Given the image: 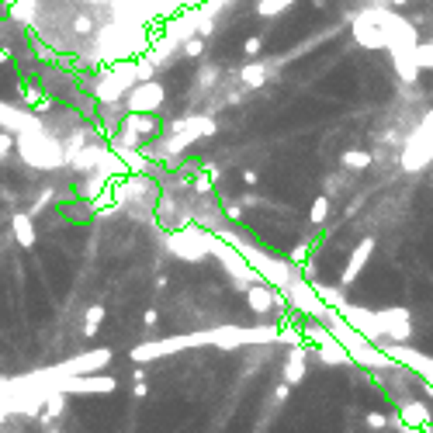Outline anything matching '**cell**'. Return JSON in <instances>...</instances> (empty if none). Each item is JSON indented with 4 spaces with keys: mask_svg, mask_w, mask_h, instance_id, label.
<instances>
[{
    "mask_svg": "<svg viewBox=\"0 0 433 433\" xmlns=\"http://www.w3.org/2000/svg\"><path fill=\"white\" fill-rule=\"evenodd\" d=\"M14 149H17V156H21L28 167H35V170H59V167L70 163V156H66V142L56 139L45 125H42V129L17 132Z\"/></svg>",
    "mask_w": 433,
    "mask_h": 433,
    "instance_id": "6da1fadb",
    "label": "cell"
},
{
    "mask_svg": "<svg viewBox=\"0 0 433 433\" xmlns=\"http://www.w3.org/2000/svg\"><path fill=\"white\" fill-rule=\"evenodd\" d=\"M156 73V63L153 59H139V63H118L111 66L108 73H101V80L94 84V97L101 104H118L132 94V87L142 84V80H153Z\"/></svg>",
    "mask_w": 433,
    "mask_h": 433,
    "instance_id": "7a4b0ae2",
    "label": "cell"
},
{
    "mask_svg": "<svg viewBox=\"0 0 433 433\" xmlns=\"http://www.w3.org/2000/svg\"><path fill=\"white\" fill-rule=\"evenodd\" d=\"M163 247L177 260L201 263V260H208V254H212V233H205L198 226H180V229H173L170 236L163 240Z\"/></svg>",
    "mask_w": 433,
    "mask_h": 433,
    "instance_id": "3957f363",
    "label": "cell"
},
{
    "mask_svg": "<svg viewBox=\"0 0 433 433\" xmlns=\"http://www.w3.org/2000/svg\"><path fill=\"white\" fill-rule=\"evenodd\" d=\"M215 132H219V125H215L208 115H194V125H191V129L170 132L163 142L149 146V156H177V153H184L187 146H194L198 139H205V135H215Z\"/></svg>",
    "mask_w": 433,
    "mask_h": 433,
    "instance_id": "277c9868",
    "label": "cell"
},
{
    "mask_svg": "<svg viewBox=\"0 0 433 433\" xmlns=\"http://www.w3.org/2000/svg\"><path fill=\"white\" fill-rule=\"evenodd\" d=\"M433 160V111L427 115V122L413 132V139L406 142V149H402V170H427Z\"/></svg>",
    "mask_w": 433,
    "mask_h": 433,
    "instance_id": "5b68a950",
    "label": "cell"
},
{
    "mask_svg": "<svg viewBox=\"0 0 433 433\" xmlns=\"http://www.w3.org/2000/svg\"><path fill=\"white\" fill-rule=\"evenodd\" d=\"M284 295H288V302H291V309H298L302 316H312V319H326L330 316V305L323 302V295H319V288H312L305 277H291V284L284 288Z\"/></svg>",
    "mask_w": 433,
    "mask_h": 433,
    "instance_id": "8992f818",
    "label": "cell"
},
{
    "mask_svg": "<svg viewBox=\"0 0 433 433\" xmlns=\"http://www.w3.org/2000/svg\"><path fill=\"white\" fill-rule=\"evenodd\" d=\"M52 388H59V392H66V395H108V392H115L118 388V381H115V374H66V378H56V385Z\"/></svg>",
    "mask_w": 433,
    "mask_h": 433,
    "instance_id": "52a82bcc",
    "label": "cell"
},
{
    "mask_svg": "<svg viewBox=\"0 0 433 433\" xmlns=\"http://www.w3.org/2000/svg\"><path fill=\"white\" fill-rule=\"evenodd\" d=\"M111 346H97V350H84V353H77V357H70V360H63V364H52V374L56 378H66V374H97V371H104L108 364H111ZM56 385V381H52Z\"/></svg>",
    "mask_w": 433,
    "mask_h": 433,
    "instance_id": "ba28073f",
    "label": "cell"
},
{
    "mask_svg": "<svg viewBox=\"0 0 433 433\" xmlns=\"http://www.w3.org/2000/svg\"><path fill=\"white\" fill-rule=\"evenodd\" d=\"M167 101V90L160 80H142V84L132 87V94L125 97V111H135V115H153L160 111Z\"/></svg>",
    "mask_w": 433,
    "mask_h": 433,
    "instance_id": "9c48e42d",
    "label": "cell"
},
{
    "mask_svg": "<svg viewBox=\"0 0 433 433\" xmlns=\"http://www.w3.org/2000/svg\"><path fill=\"white\" fill-rule=\"evenodd\" d=\"M353 42L360 49H388V38H385L381 21H378V7H367L364 14H357V21H353Z\"/></svg>",
    "mask_w": 433,
    "mask_h": 433,
    "instance_id": "30bf717a",
    "label": "cell"
},
{
    "mask_svg": "<svg viewBox=\"0 0 433 433\" xmlns=\"http://www.w3.org/2000/svg\"><path fill=\"white\" fill-rule=\"evenodd\" d=\"M378 326H381V337L392 340V344H402L413 337V316L406 309H385L378 312Z\"/></svg>",
    "mask_w": 433,
    "mask_h": 433,
    "instance_id": "8fae6325",
    "label": "cell"
},
{
    "mask_svg": "<svg viewBox=\"0 0 433 433\" xmlns=\"http://www.w3.org/2000/svg\"><path fill=\"white\" fill-rule=\"evenodd\" d=\"M45 122L38 118V115H31V111H21V108H10V104H3L0 101V129L3 132H28V129H42Z\"/></svg>",
    "mask_w": 433,
    "mask_h": 433,
    "instance_id": "7c38bea8",
    "label": "cell"
},
{
    "mask_svg": "<svg viewBox=\"0 0 433 433\" xmlns=\"http://www.w3.org/2000/svg\"><path fill=\"white\" fill-rule=\"evenodd\" d=\"M371 254H374V236H364L360 243H357V250L350 254V260H346V267H344V277H340V284H353V277L367 267V260H371Z\"/></svg>",
    "mask_w": 433,
    "mask_h": 433,
    "instance_id": "4fadbf2b",
    "label": "cell"
},
{
    "mask_svg": "<svg viewBox=\"0 0 433 433\" xmlns=\"http://www.w3.org/2000/svg\"><path fill=\"white\" fill-rule=\"evenodd\" d=\"M392 66H395V77L402 84H420V77H423V66L416 63V49L392 52Z\"/></svg>",
    "mask_w": 433,
    "mask_h": 433,
    "instance_id": "5bb4252c",
    "label": "cell"
},
{
    "mask_svg": "<svg viewBox=\"0 0 433 433\" xmlns=\"http://www.w3.org/2000/svg\"><path fill=\"white\" fill-rule=\"evenodd\" d=\"M305 353H309L305 340H298V344L288 350V360H284V381L288 385H302L305 381Z\"/></svg>",
    "mask_w": 433,
    "mask_h": 433,
    "instance_id": "9a60e30c",
    "label": "cell"
},
{
    "mask_svg": "<svg viewBox=\"0 0 433 433\" xmlns=\"http://www.w3.org/2000/svg\"><path fill=\"white\" fill-rule=\"evenodd\" d=\"M10 233H14L17 247H24V250H31V247H35V240H38L35 222H31V215H24V212H17V215L10 219Z\"/></svg>",
    "mask_w": 433,
    "mask_h": 433,
    "instance_id": "2e32d148",
    "label": "cell"
},
{
    "mask_svg": "<svg viewBox=\"0 0 433 433\" xmlns=\"http://www.w3.org/2000/svg\"><path fill=\"white\" fill-rule=\"evenodd\" d=\"M402 423H406L409 430L416 427L420 433H430V409H427L423 402H406V406H402Z\"/></svg>",
    "mask_w": 433,
    "mask_h": 433,
    "instance_id": "e0dca14e",
    "label": "cell"
},
{
    "mask_svg": "<svg viewBox=\"0 0 433 433\" xmlns=\"http://www.w3.org/2000/svg\"><path fill=\"white\" fill-rule=\"evenodd\" d=\"M101 160H104L101 146H80V149L70 153V167L73 170H94V167H101Z\"/></svg>",
    "mask_w": 433,
    "mask_h": 433,
    "instance_id": "ac0fdd59",
    "label": "cell"
},
{
    "mask_svg": "<svg viewBox=\"0 0 433 433\" xmlns=\"http://www.w3.org/2000/svg\"><path fill=\"white\" fill-rule=\"evenodd\" d=\"M340 163H344V170H367L374 163V153L371 149H344Z\"/></svg>",
    "mask_w": 433,
    "mask_h": 433,
    "instance_id": "d6986e66",
    "label": "cell"
},
{
    "mask_svg": "<svg viewBox=\"0 0 433 433\" xmlns=\"http://www.w3.org/2000/svg\"><path fill=\"white\" fill-rule=\"evenodd\" d=\"M267 77H270L267 63H247V66L240 70V80L250 87V90H260V87L267 84Z\"/></svg>",
    "mask_w": 433,
    "mask_h": 433,
    "instance_id": "ffe728a7",
    "label": "cell"
},
{
    "mask_svg": "<svg viewBox=\"0 0 433 433\" xmlns=\"http://www.w3.org/2000/svg\"><path fill=\"white\" fill-rule=\"evenodd\" d=\"M122 125L135 129L139 135H153V132H156V118H153V115H135V111H129V115L122 118Z\"/></svg>",
    "mask_w": 433,
    "mask_h": 433,
    "instance_id": "44dd1931",
    "label": "cell"
},
{
    "mask_svg": "<svg viewBox=\"0 0 433 433\" xmlns=\"http://www.w3.org/2000/svg\"><path fill=\"white\" fill-rule=\"evenodd\" d=\"M45 420H59L63 416V409H66V392H59V388H49V395H45Z\"/></svg>",
    "mask_w": 433,
    "mask_h": 433,
    "instance_id": "7402d4cb",
    "label": "cell"
},
{
    "mask_svg": "<svg viewBox=\"0 0 433 433\" xmlns=\"http://www.w3.org/2000/svg\"><path fill=\"white\" fill-rule=\"evenodd\" d=\"M104 316H108V312H104V305H90V309H87V316H84V337H87V340L101 330Z\"/></svg>",
    "mask_w": 433,
    "mask_h": 433,
    "instance_id": "603a6c76",
    "label": "cell"
},
{
    "mask_svg": "<svg viewBox=\"0 0 433 433\" xmlns=\"http://www.w3.org/2000/svg\"><path fill=\"white\" fill-rule=\"evenodd\" d=\"M330 194H319L316 201H312V208H309V219H312V226H323L326 222V215H330Z\"/></svg>",
    "mask_w": 433,
    "mask_h": 433,
    "instance_id": "cb8c5ba5",
    "label": "cell"
},
{
    "mask_svg": "<svg viewBox=\"0 0 433 433\" xmlns=\"http://www.w3.org/2000/svg\"><path fill=\"white\" fill-rule=\"evenodd\" d=\"M295 0H257V14L260 17H274V14H284Z\"/></svg>",
    "mask_w": 433,
    "mask_h": 433,
    "instance_id": "d4e9b609",
    "label": "cell"
},
{
    "mask_svg": "<svg viewBox=\"0 0 433 433\" xmlns=\"http://www.w3.org/2000/svg\"><path fill=\"white\" fill-rule=\"evenodd\" d=\"M416 63L423 70H433V42H420L416 45Z\"/></svg>",
    "mask_w": 433,
    "mask_h": 433,
    "instance_id": "484cf974",
    "label": "cell"
},
{
    "mask_svg": "<svg viewBox=\"0 0 433 433\" xmlns=\"http://www.w3.org/2000/svg\"><path fill=\"white\" fill-rule=\"evenodd\" d=\"M201 52H205V42H201V38H194V35L180 45V56H187V59H198Z\"/></svg>",
    "mask_w": 433,
    "mask_h": 433,
    "instance_id": "4316f807",
    "label": "cell"
},
{
    "mask_svg": "<svg viewBox=\"0 0 433 433\" xmlns=\"http://www.w3.org/2000/svg\"><path fill=\"white\" fill-rule=\"evenodd\" d=\"M14 142H17V135H14V132H0V160L14 149Z\"/></svg>",
    "mask_w": 433,
    "mask_h": 433,
    "instance_id": "83f0119b",
    "label": "cell"
},
{
    "mask_svg": "<svg viewBox=\"0 0 433 433\" xmlns=\"http://www.w3.org/2000/svg\"><path fill=\"white\" fill-rule=\"evenodd\" d=\"M388 427V420L381 416V413H367V430H374V433H381Z\"/></svg>",
    "mask_w": 433,
    "mask_h": 433,
    "instance_id": "f1b7e54d",
    "label": "cell"
},
{
    "mask_svg": "<svg viewBox=\"0 0 433 433\" xmlns=\"http://www.w3.org/2000/svg\"><path fill=\"white\" fill-rule=\"evenodd\" d=\"M260 45H263V38L260 35H254V38H247V56H257Z\"/></svg>",
    "mask_w": 433,
    "mask_h": 433,
    "instance_id": "f546056e",
    "label": "cell"
},
{
    "mask_svg": "<svg viewBox=\"0 0 433 433\" xmlns=\"http://www.w3.org/2000/svg\"><path fill=\"white\" fill-rule=\"evenodd\" d=\"M73 28H77V31H80V35H87V31H90V28H94V24H90V17H87V14H80V17H77V21H73Z\"/></svg>",
    "mask_w": 433,
    "mask_h": 433,
    "instance_id": "4dcf8cb0",
    "label": "cell"
},
{
    "mask_svg": "<svg viewBox=\"0 0 433 433\" xmlns=\"http://www.w3.org/2000/svg\"><path fill=\"white\" fill-rule=\"evenodd\" d=\"M288 395H291V385H288V381H284V385H277V388H274V399H277V402H284V399H288Z\"/></svg>",
    "mask_w": 433,
    "mask_h": 433,
    "instance_id": "1f68e13d",
    "label": "cell"
},
{
    "mask_svg": "<svg viewBox=\"0 0 433 433\" xmlns=\"http://www.w3.org/2000/svg\"><path fill=\"white\" fill-rule=\"evenodd\" d=\"M194 187H198V191H201V194H208V191H212V180H208V177H205V173H201V177H198V180H194Z\"/></svg>",
    "mask_w": 433,
    "mask_h": 433,
    "instance_id": "d6a6232c",
    "label": "cell"
},
{
    "mask_svg": "<svg viewBox=\"0 0 433 433\" xmlns=\"http://www.w3.org/2000/svg\"><path fill=\"white\" fill-rule=\"evenodd\" d=\"M49 201H52V191H42V198H38V201H35L31 208H35V212H42V208H45Z\"/></svg>",
    "mask_w": 433,
    "mask_h": 433,
    "instance_id": "836d02e7",
    "label": "cell"
},
{
    "mask_svg": "<svg viewBox=\"0 0 433 433\" xmlns=\"http://www.w3.org/2000/svg\"><path fill=\"white\" fill-rule=\"evenodd\" d=\"M257 180H260L257 170H243V184H247V187H257Z\"/></svg>",
    "mask_w": 433,
    "mask_h": 433,
    "instance_id": "e575fe53",
    "label": "cell"
},
{
    "mask_svg": "<svg viewBox=\"0 0 433 433\" xmlns=\"http://www.w3.org/2000/svg\"><path fill=\"white\" fill-rule=\"evenodd\" d=\"M132 395H135V399H146V395H149V388H146V381H135V388H132Z\"/></svg>",
    "mask_w": 433,
    "mask_h": 433,
    "instance_id": "d590c367",
    "label": "cell"
},
{
    "mask_svg": "<svg viewBox=\"0 0 433 433\" xmlns=\"http://www.w3.org/2000/svg\"><path fill=\"white\" fill-rule=\"evenodd\" d=\"M288 260H291V263H302V260H305V247H295V250L288 254Z\"/></svg>",
    "mask_w": 433,
    "mask_h": 433,
    "instance_id": "8d00e7d4",
    "label": "cell"
},
{
    "mask_svg": "<svg viewBox=\"0 0 433 433\" xmlns=\"http://www.w3.org/2000/svg\"><path fill=\"white\" fill-rule=\"evenodd\" d=\"M142 319H146V326H156V319H160V312H156V309H149V312H146Z\"/></svg>",
    "mask_w": 433,
    "mask_h": 433,
    "instance_id": "74e56055",
    "label": "cell"
},
{
    "mask_svg": "<svg viewBox=\"0 0 433 433\" xmlns=\"http://www.w3.org/2000/svg\"><path fill=\"white\" fill-rule=\"evenodd\" d=\"M198 35H212V21H208V17L198 24Z\"/></svg>",
    "mask_w": 433,
    "mask_h": 433,
    "instance_id": "f35d334b",
    "label": "cell"
},
{
    "mask_svg": "<svg viewBox=\"0 0 433 433\" xmlns=\"http://www.w3.org/2000/svg\"><path fill=\"white\" fill-rule=\"evenodd\" d=\"M226 215H229V219H240L243 212H240V205H229V208H226Z\"/></svg>",
    "mask_w": 433,
    "mask_h": 433,
    "instance_id": "ab89813d",
    "label": "cell"
},
{
    "mask_svg": "<svg viewBox=\"0 0 433 433\" xmlns=\"http://www.w3.org/2000/svg\"><path fill=\"white\" fill-rule=\"evenodd\" d=\"M0 63H10V49H0Z\"/></svg>",
    "mask_w": 433,
    "mask_h": 433,
    "instance_id": "60d3db41",
    "label": "cell"
},
{
    "mask_svg": "<svg viewBox=\"0 0 433 433\" xmlns=\"http://www.w3.org/2000/svg\"><path fill=\"white\" fill-rule=\"evenodd\" d=\"M392 3H395V7H402V3H406V0H392Z\"/></svg>",
    "mask_w": 433,
    "mask_h": 433,
    "instance_id": "b9f144b4",
    "label": "cell"
}]
</instances>
